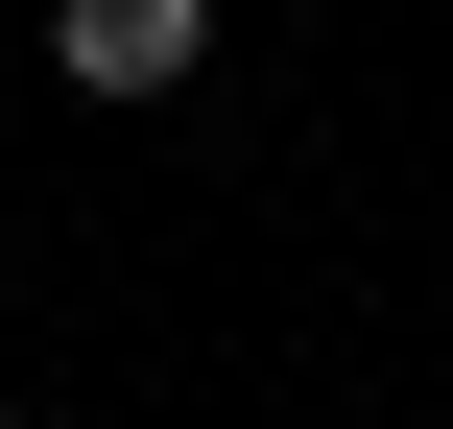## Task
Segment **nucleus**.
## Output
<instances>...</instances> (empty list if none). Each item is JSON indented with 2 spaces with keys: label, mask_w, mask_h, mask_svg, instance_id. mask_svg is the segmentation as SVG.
I'll use <instances>...</instances> for the list:
<instances>
[{
  "label": "nucleus",
  "mask_w": 453,
  "mask_h": 429,
  "mask_svg": "<svg viewBox=\"0 0 453 429\" xmlns=\"http://www.w3.org/2000/svg\"><path fill=\"white\" fill-rule=\"evenodd\" d=\"M191 48H215V0H48L72 96H191Z\"/></svg>",
  "instance_id": "nucleus-1"
},
{
  "label": "nucleus",
  "mask_w": 453,
  "mask_h": 429,
  "mask_svg": "<svg viewBox=\"0 0 453 429\" xmlns=\"http://www.w3.org/2000/svg\"><path fill=\"white\" fill-rule=\"evenodd\" d=\"M0 429H72V406H0Z\"/></svg>",
  "instance_id": "nucleus-2"
}]
</instances>
